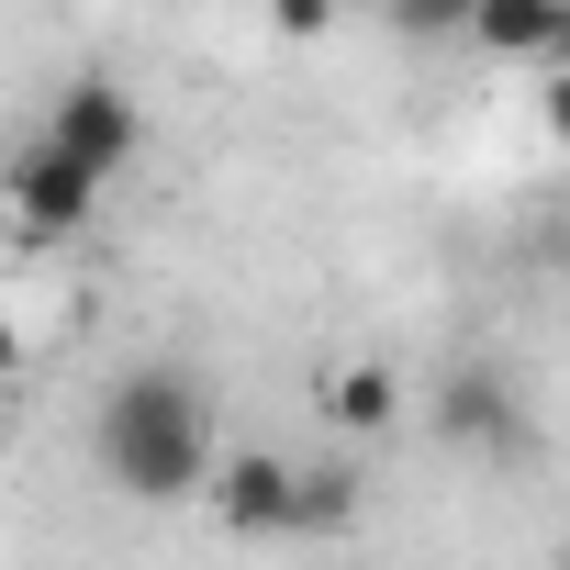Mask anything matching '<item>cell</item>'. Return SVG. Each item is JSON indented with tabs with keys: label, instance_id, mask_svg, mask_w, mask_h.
I'll use <instances>...</instances> for the list:
<instances>
[{
	"label": "cell",
	"instance_id": "8",
	"mask_svg": "<svg viewBox=\"0 0 570 570\" xmlns=\"http://www.w3.org/2000/svg\"><path fill=\"white\" fill-rule=\"evenodd\" d=\"M470 46H492V57H559V0H481L470 12Z\"/></svg>",
	"mask_w": 570,
	"mask_h": 570
},
{
	"label": "cell",
	"instance_id": "11",
	"mask_svg": "<svg viewBox=\"0 0 570 570\" xmlns=\"http://www.w3.org/2000/svg\"><path fill=\"white\" fill-rule=\"evenodd\" d=\"M537 124H548V146H570V68H548V90H537Z\"/></svg>",
	"mask_w": 570,
	"mask_h": 570
},
{
	"label": "cell",
	"instance_id": "2",
	"mask_svg": "<svg viewBox=\"0 0 570 570\" xmlns=\"http://www.w3.org/2000/svg\"><path fill=\"white\" fill-rule=\"evenodd\" d=\"M46 146H57V157H79L90 179H112V168H135V157H146V112H135L112 79H68V90H57V112H46Z\"/></svg>",
	"mask_w": 570,
	"mask_h": 570
},
{
	"label": "cell",
	"instance_id": "9",
	"mask_svg": "<svg viewBox=\"0 0 570 570\" xmlns=\"http://www.w3.org/2000/svg\"><path fill=\"white\" fill-rule=\"evenodd\" d=\"M381 12H392L414 46H448V35H470V12H481V0H381Z\"/></svg>",
	"mask_w": 570,
	"mask_h": 570
},
{
	"label": "cell",
	"instance_id": "12",
	"mask_svg": "<svg viewBox=\"0 0 570 570\" xmlns=\"http://www.w3.org/2000/svg\"><path fill=\"white\" fill-rule=\"evenodd\" d=\"M12 370H23V325H12V314H0V381H12Z\"/></svg>",
	"mask_w": 570,
	"mask_h": 570
},
{
	"label": "cell",
	"instance_id": "5",
	"mask_svg": "<svg viewBox=\"0 0 570 570\" xmlns=\"http://www.w3.org/2000/svg\"><path fill=\"white\" fill-rule=\"evenodd\" d=\"M90 202H101V179H90L79 157H57L46 135L12 157V213H23V235H46V246H57V235H79V224H90Z\"/></svg>",
	"mask_w": 570,
	"mask_h": 570
},
{
	"label": "cell",
	"instance_id": "13",
	"mask_svg": "<svg viewBox=\"0 0 570 570\" xmlns=\"http://www.w3.org/2000/svg\"><path fill=\"white\" fill-rule=\"evenodd\" d=\"M548 68H570V0H559V57H548Z\"/></svg>",
	"mask_w": 570,
	"mask_h": 570
},
{
	"label": "cell",
	"instance_id": "4",
	"mask_svg": "<svg viewBox=\"0 0 570 570\" xmlns=\"http://www.w3.org/2000/svg\"><path fill=\"white\" fill-rule=\"evenodd\" d=\"M213 525H235V537H292V492H303V459H279V448H235V459H213Z\"/></svg>",
	"mask_w": 570,
	"mask_h": 570
},
{
	"label": "cell",
	"instance_id": "6",
	"mask_svg": "<svg viewBox=\"0 0 570 570\" xmlns=\"http://www.w3.org/2000/svg\"><path fill=\"white\" fill-rule=\"evenodd\" d=\"M314 403H325V425H336V436H392V425H403V370L347 358V370H325V381H314Z\"/></svg>",
	"mask_w": 570,
	"mask_h": 570
},
{
	"label": "cell",
	"instance_id": "3",
	"mask_svg": "<svg viewBox=\"0 0 570 570\" xmlns=\"http://www.w3.org/2000/svg\"><path fill=\"white\" fill-rule=\"evenodd\" d=\"M425 436H436V448H492V459H514V448H525V392H514L503 370H481V358H470V370H448V381H436Z\"/></svg>",
	"mask_w": 570,
	"mask_h": 570
},
{
	"label": "cell",
	"instance_id": "7",
	"mask_svg": "<svg viewBox=\"0 0 570 570\" xmlns=\"http://www.w3.org/2000/svg\"><path fill=\"white\" fill-rule=\"evenodd\" d=\"M358 503H370L358 459H303V492H292V537H347V525H358Z\"/></svg>",
	"mask_w": 570,
	"mask_h": 570
},
{
	"label": "cell",
	"instance_id": "16",
	"mask_svg": "<svg viewBox=\"0 0 570 570\" xmlns=\"http://www.w3.org/2000/svg\"><path fill=\"white\" fill-rule=\"evenodd\" d=\"M559 570H570V548H559Z\"/></svg>",
	"mask_w": 570,
	"mask_h": 570
},
{
	"label": "cell",
	"instance_id": "10",
	"mask_svg": "<svg viewBox=\"0 0 570 570\" xmlns=\"http://www.w3.org/2000/svg\"><path fill=\"white\" fill-rule=\"evenodd\" d=\"M268 23H279V35H292V46H314V35L336 23V0H268Z\"/></svg>",
	"mask_w": 570,
	"mask_h": 570
},
{
	"label": "cell",
	"instance_id": "1",
	"mask_svg": "<svg viewBox=\"0 0 570 570\" xmlns=\"http://www.w3.org/2000/svg\"><path fill=\"white\" fill-rule=\"evenodd\" d=\"M101 481L124 492V503H190L202 481H213V403H202V381L190 370H168V358H135L112 392H101Z\"/></svg>",
	"mask_w": 570,
	"mask_h": 570
},
{
	"label": "cell",
	"instance_id": "14",
	"mask_svg": "<svg viewBox=\"0 0 570 570\" xmlns=\"http://www.w3.org/2000/svg\"><path fill=\"white\" fill-rule=\"evenodd\" d=\"M336 12H381V0H336Z\"/></svg>",
	"mask_w": 570,
	"mask_h": 570
},
{
	"label": "cell",
	"instance_id": "15",
	"mask_svg": "<svg viewBox=\"0 0 570 570\" xmlns=\"http://www.w3.org/2000/svg\"><path fill=\"white\" fill-rule=\"evenodd\" d=\"M0 448H12V425H0Z\"/></svg>",
	"mask_w": 570,
	"mask_h": 570
}]
</instances>
